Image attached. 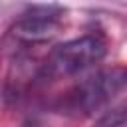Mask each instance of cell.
<instances>
[{
  "instance_id": "1",
  "label": "cell",
  "mask_w": 127,
  "mask_h": 127,
  "mask_svg": "<svg viewBox=\"0 0 127 127\" xmlns=\"http://www.w3.org/2000/svg\"><path fill=\"white\" fill-rule=\"evenodd\" d=\"M107 54V42L101 34H85L56 46L42 64V79H62L85 71L99 64Z\"/></svg>"
},
{
  "instance_id": "2",
  "label": "cell",
  "mask_w": 127,
  "mask_h": 127,
  "mask_svg": "<svg viewBox=\"0 0 127 127\" xmlns=\"http://www.w3.org/2000/svg\"><path fill=\"white\" fill-rule=\"evenodd\" d=\"M127 91V67H105L75 83L64 97V109L89 115Z\"/></svg>"
},
{
  "instance_id": "3",
  "label": "cell",
  "mask_w": 127,
  "mask_h": 127,
  "mask_svg": "<svg viewBox=\"0 0 127 127\" xmlns=\"http://www.w3.org/2000/svg\"><path fill=\"white\" fill-rule=\"evenodd\" d=\"M62 14L64 10L56 6H32L12 26V36L26 44L46 42L58 34Z\"/></svg>"
},
{
  "instance_id": "4",
  "label": "cell",
  "mask_w": 127,
  "mask_h": 127,
  "mask_svg": "<svg viewBox=\"0 0 127 127\" xmlns=\"http://www.w3.org/2000/svg\"><path fill=\"white\" fill-rule=\"evenodd\" d=\"M93 127H127V99L105 109V113L93 123Z\"/></svg>"
},
{
  "instance_id": "5",
  "label": "cell",
  "mask_w": 127,
  "mask_h": 127,
  "mask_svg": "<svg viewBox=\"0 0 127 127\" xmlns=\"http://www.w3.org/2000/svg\"><path fill=\"white\" fill-rule=\"evenodd\" d=\"M22 127H42V125H40L36 119H30V121H28V123H24Z\"/></svg>"
}]
</instances>
